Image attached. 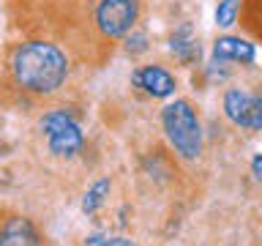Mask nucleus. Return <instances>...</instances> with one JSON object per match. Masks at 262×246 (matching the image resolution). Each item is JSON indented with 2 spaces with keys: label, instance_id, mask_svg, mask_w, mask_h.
<instances>
[{
  "label": "nucleus",
  "instance_id": "obj_1",
  "mask_svg": "<svg viewBox=\"0 0 262 246\" xmlns=\"http://www.w3.org/2000/svg\"><path fill=\"white\" fill-rule=\"evenodd\" d=\"M11 71L16 85L28 93H55L69 77V60L60 47L49 41H25L11 57Z\"/></svg>",
  "mask_w": 262,
  "mask_h": 246
},
{
  "label": "nucleus",
  "instance_id": "obj_2",
  "mask_svg": "<svg viewBox=\"0 0 262 246\" xmlns=\"http://www.w3.org/2000/svg\"><path fill=\"white\" fill-rule=\"evenodd\" d=\"M161 123L167 131V139L183 159H196L202 153V123L196 118V110L186 98H175L164 107Z\"/></svg>",
  "mask_w": 262,
  "mask_h": 246
},
{
  "label": "nucleus",
  "instance_id": "obj_3",
  "mask_svg": "<svg viewBox=\"0 0 262 246\" xmlns=\"http://www.w3.org/2000/svg\"><path fill=\"white\" fill-rule=\"evenodd\" d=\"M41 131L47 134V145L55 156H74L82 148V129L66 110H52L41 118Z\"/></svg>",
  "mask_w": 262,
  "mask_h": 246
},
{
  "label": "nucleus",
  "instance_id": "obj_4",
  "mask_svg": "<svg viewBox=\"0 0 262 246\" xmlns=\"http://www.w3.org/2000/svg\"><path fill=\"white\" fill-rule=\"evenodd\" d=\"M139 0H98L96 25L106 38H120L137 25Z\"/></svg>",
  "mask_w": 262,
  "mask_h": 246
},
{
  "label": "nucleus",
  "instance_id": "obj_5",
  "mask_svg": "<svg viewBox=\"0 0 262 246\" xmlns=\"http://www.w3.org/2000/svg\"><path fill=\"white\" fill-rule=\"evenodd\" d=\"M131 82L142 88L145 93H150L153 98H167L175 93V77L161 66H142L131 74Z\"/></svg>",
  "mask_w": 262,
  "mask_h": 246
},
{
  "label": "nucleus",
  "instance_id": "obj_6",
  "mask_svg": "<svg viewBox=\"0 0 262 246\" xmlns=\"http://www.w3.org/2000/svg\"><path fill=\"white\" fill-rule=\"evenodd\" d=\"M0 246H38V233L25 216H11L0 224Z\"/></svg>",
  "mask_w": 262,
  "mask_h": 246
},
{
  "label": "nucleus",
  "instance_id": "obj_7",
  "mask_svg": "<svg viewBox=\"0 0 262 246\" xmlns=\"http://www.w3.org/2000/svg\"><path fill=\"white\" fill-rule=\"evenodd\" d=\"M254 44L235 36H224L213 44V57L216 60H237V63H254Z\"/></svg>",
  "mask_w": 262,
  "mask_h": 246
},
{
  "label": "nucleus",
  "instance_id": "obj_8",
  "mask_svg": "<svg viewBox=\"0 0 262 246\" xmlns=\"http://www.w3.org/2000/svg\"><path fill=\"white\" fill-rule=\"evenodd\" d=\"M251 98L254 96H249L241 88H229L224 93V115L235 123V126H241V129L246 126V115H249Z\"/></svg>",
  "mask_w": 262,
  "mask_h": 246
},
{
  "label": "nucleus",
  "instance_id": "obj_9",
  "mask_svg": "<svg viewBox=\"0 0 262 246\" xmlns=\"http://www.w3.org/2000/svg\"><path fill=\"white\" fill-rule=\"evenodd\" d=\"M172 55L178 57L180 63H194L200 57V44L191 36V28H180L175 36H172Z\"/></svg>",
  "mask_w": 262,
  "mask_h": 246
},
{
  "label": "nucleus",
  "instance_id": "obj_10",
  "mask_svg": "<svg viewBox=\"0 0 262 246\" xmlns=\"http://www.w3.org/2000/svg\"><path fill=\"white\" fill-rule=\"evenodd\" d=\"M110 194V178H101V180H96L93 186L88 189V194H85V200H82V211L88 213H96L98 211V205L104 202V197Z\"/></svg>",
  "mask_w": 262,
  "mask_h": 246
},
{
  "label": "nucleus",
  "instance_id": "obj_11",
  "mask_svg": "<svg viewBox=\"0 0 262 246\" xmlns=\"http://www.w3.org/2000/svg\"><path fill=\"white\" fill-rule=\"evenodd\" d=\"M241 11V0H221L216 8V25L219 28H232Z\"/></svg>",
  "mask_w": 262,
  "mask_h": 246
},
{
  "label": "nucleus",
  "instance_id": "obj_12",
  "mask_svg": "<svg viewBox=\"0 0 262 246\" xmlns=\"http://www.w3.org/2000/svg\"><path fill=\"white\" fill-rule=\"evenodd\" d=\"M128 52L131 55H137V52H145V49H147V38L142 36V33H137V36H128Z\"/></svg>",
  "mask_w": 262,
  "mask_h": 246
},
{
  "label": "nucleus",
  "instance_id": "obj_13",
  "mask_svg": "<svg viewBox=\"0 0 262 246\" xmlns=\"http://www.w3.org/2000/svg\"><path fill=\"white\" fill-rule=\"evenodd\" d=\"M85 246H110V238H106V235H101V233H96V235H88Z\"/></svg>",
  "mask_w": 262,
  "mask_h": 246
},
{
  "label": "nucleus",
  "instance_id": "obj_14",
  "mask_svg": "<svg viewBox=\"0 0 262 246\" xmlns=\"http://www.w3.org/2000/svg\"><path fill=\"white\" fill-rule=\"evenodd\" d=\"M251 172H254V178H257V180H262V153L251 159Z\"/></svg>",
  "mask_w": 262,
  "mask_h": 246
},
{
  "label": "nucleus",
  "instance_id": "obj_15",
  "mask_svg": "<svg viewBox=\"0 0 262 246\" xmlns=\"http://www.w3.org/2000/svg\"><path fill=\"white\" fill-rule=\"evenodd\" d=\"M110 246H134V241H128V238H110Z\"/></svg>",
  "mask_w": 262,
  "mask_h": 246
}]
</instances>
